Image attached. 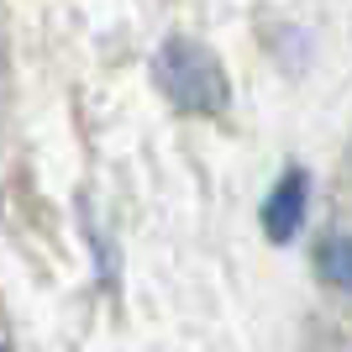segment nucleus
Listing matches in <instances>:
<instances>
[{
    "instance_id": "1",
    "label": "nucleus",
    "mask_w": 352,
    "mask_h": 352,
    "mask_svg": "<svg viewBox=\"0 0 352 352\" xmlns=\"http://www.w3.org/2000/svg\"><path fill=\"white\" fill-rule=\"evenodd\" d=\"M153 74H158L163 95L190 116H226V105H232V79L221 58L195 37H168L153 58Z\"/></svg>"
},
{
    "instance_id": "2",
    "label": "nucleus",
    "mask_w": 352,
    "mask_h": 352,
    "mask_svg": "<svg viewBox=\"0 0 352 352\" xmlns=\"http://www.w3.org/2000/svg\"><path fill=\"white\" fill-rule=\"evenodd\" d=\"M305 210H310V174L305 168H284L279 184L268 190L263 210H258V221H263V236L268 242H294L300 236V226H305Z\"/></svg>"
},
{
    "instance_id": "3",
    "label": "nucleus",
    "mask_w": 352,
    "mask_h": 352,
    "mask_svg": "<svg viewBox=\"0 0 352 352\" xmlns=\"http://www.w3.org/2000/svg\"><path fill=\"white\" fill-rule=\"evenodd\" d=\"M316 274H321L331 289L352 294V232H331L316 242Z\"/></svg>"
}]
</instances>
